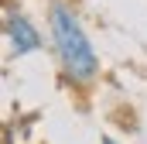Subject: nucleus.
<instances>
[{"mask_svg": "<svg viewBox=\"0 0 147 144\" xmlns=\"http://www.w3.org/2000/svg\"><path fill=\"white\" fill-rule=\"evenodd\" d=\"M48 31H51V48H55L58 72H62L65 86L89 89L99 75V55H96L89 35H86L79 14L69 3L55 0L51 10H48Z\"/></svg>", "mask_w": 147, "mask_h": 144, "instance_id": "f257e3e1", "label": "nucleus"}, {"mask_svg": "<svg viewBox=\"0 0 147 144\" xmlns=\"http://www.w3.org/2000/svg\"><path fill=\"white\" fill-rule=\"evenodd\" d=\"M3 35H7V45H10V55H17V58L31 55V52H38V48L45 45V38H41V31L34 28V21H31L24 10H17V7L7 10V17H3Z\"/></svg>", "mask_w": 147, "mask_h": 144, "instance_id": "f03ea898", "label": "nucleus"}, {"mask_svg": "<svg viewBox=\"0 0 147 144\" xmlns=\"http://www.w3.org/2000/svg\"><path fill=\"white\" fill-rule=\"evenodd\" d=\"M99 144H120V141H113V137H103V141H99Z\"/></svg>", "mask_w": 147, "mask_h": 144, "instance_id": "7ed1b4c3", "label": "nucleus"}]
</instances>
